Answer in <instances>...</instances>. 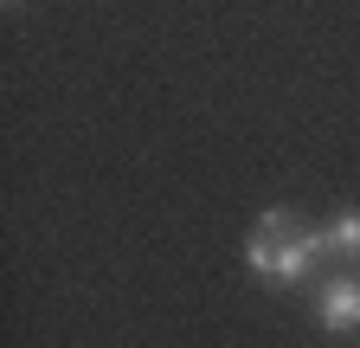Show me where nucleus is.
<instances>
[{
  "label": "nucleus",
  "mask_w": 360,
  "mask_h": 348,
  "mask_svg": "<svg viewBox=\"0 0 360 348\" xmlns=\"http://www.w3.org/2000/svg\"><path fill=\"white\" fill-rule=\"evenodd\" d=\"M7 7H13V0H7Z\"/></svg>",
  "instance_id": "nucleus-4"
},
{
  "label": "nucleus",
  "mask_w": 360,
  "mask_h": 348,
  "mask_svg": "<svg viewBox=\"0 0 360 348\" xmlns=\"http://www.w3.org/2000/svg\"><path fill=\"white\" fill-rule=\"evenodd\" d=\"M322 245H328V258H354L360 265V206L335 213V220L322 226Z\"/></svg>",
  "instance_id": "nucleus-3"
},
{
  "label": "nucleus",
  "mask_w": 360,
  "mask_h": 348,
  "mask_svg": "<svg viewBox=\"0 0 360 348\" xmlns=\"http://www.w3.org/2000/svg\"><path fill=\"white\" fill-rule=\"evenodd\" d=\"M315 323L335 329V335L360 329V278H328L322 290H315Z\"/></svg>",
  "instance_id": "nucleus-2"
},
{
  "label": "nucleus",
  "mask_w": 360,
  "mask_h": 348,
  "mask_svg": "<svg viewBox=\"0 0 360 348\" xmlns=\"http://www.w3.org/2000/svg\"><path fill=\"white\" fill-rule=\"evenodd\" d=\"M315 258H328L322 232H315V226H302L296 213H283V206H277V213H264V220L245 232V265H251L264 284H283V290L309 284Z\"/></svg>",
  "instance_id": "nucleus-1"
}]
</instances>
